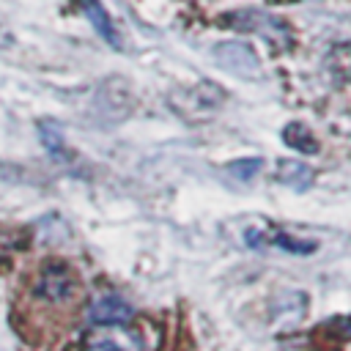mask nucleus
I'll use <instances>...</instances> for the list:
<instances>
[{"mask_svg": "<svg viewBox=\"0 0 351 351\" xmlns=\"http://www.w3.org/2000/svg\"><path fill=\"white\" fill-rule=\"evenodd\" d=\"M80 5H82V11H85V16L90 19L93 30H96L110 47L118 49V47H121V36H118V30H115V25H112L107 8H104L99 0H80Z\"/></svg>", "mask_w": 351, "mask_h": 351, "instance_id": "1a4fd4ad", "label": "nucleus"}, {"mask_svg": "<svg viewBox=\"0 0 351 351\" xmlns=\"http://www.w3.org/2000/svg\"><path fill=\"white\" fill-rule=\"evenodd\" d=\"M244 244L250 247H280V250H288V252H296V255H307L315 250V241H307V239H293L282 230H274V228H247L244 230Z\"/></svg>", "mask_w": 351, "mask_h": 351, "instance_id": "423d86ee", "label": "nucleus"}, {"mask_svg": "<svg viewBox=\"0 0 351 351\" xmlns=\"http://www.w3.org/2000/svg\"><path fill=\"white\" fill-rule=\"evenodd\" d=\"M261 167H263V159L252 156V159H239V162H230V165H228V173H230L233 178H239V181H250L255 173H261Z\"/></svg>", "mask_w": 351, "mask_h": 351, "instance_id": "f8f14e48", "label": "nucleus"}, {"mask_svg": "<svg viewBox=\"0 0 351 351\" xmlns=\"http://www.w3.org/2000/svg\"><path fill=\"white\" fill-rule=\"evenodd\" d=\"M219 25L233 27V30H241V33L263 36V38H266L269 44H274L277 49H288V47H291V41H293L291 27H288L282 19H277V16H271V14L261 11V8L228 11V14H222V16H219Z\"/></svg>", "mask_w": 351, "mask_h": 351, "instance_id": "f257e3e1", "label": "nucleus"}, {"mask_svg": "<svg viewBox=\"0 0 351 351\" xmlns=\"http://www.w3.org/2000/svg\"><path fill=\"white\" fill-rule=\"evenodd\" d=\"M313 178H315V170L299 159H280L277 162V181L291 186L293 192H304L313 184Z\"/></svg>", "mask_w": 351, "mask_h": 351, "instance_id": "6e6552de", "label": "nucleus"}, {"mask_svg": "<svg viewBox=\"0 0 351 351\" xmlns=\"http://www.w3.org/2000/svg\"><path fill=\"white\" fill-rule=\"evenodd\" d=\"M324 63H326L329 77H332L337 85L351 82V44H346V41L335 44V47L326 52Z\"/></svg>", "mask_w": 351, "mask_h": 351, "instance_id": "9b49d317", "label": "nucleus"}, {"mask_svg": "<svg viewBox=\"0 0 351 351\" xmlns=\"http://www.w3.org/2000/svg\"><path fill=\"white\" fill-rule=\"evenodd\" d=\"M225 90L211 82V80H200L195 85H186L181 90H176L170 96V104L178 115H184L186 121H206L211 115H217L225 104Z\"/></svg>", "mask_w": 351, "mask_h": 351, "instance_id": "f03ea898", "label": "nucleus"}, {"mask_svg": "<svg viewBox=\"0 0 351 351\" xmlns=\"http://www.w3.org/2000/svg\"><path fill=\"white\" fill-rule=\"evenodd\" d=\"M282 143H285L288 148L299 151V154H318V151H321V143H318V137L313 134V129H310L307 123H299V121L285 123V129H282Z\"/></svg>", "mask_w": 351, "mask_h": 351, "instance_id": "9d476101", "label": "nucleus"}, {"mask_svg": "<svg viewBox=\"0 0 351 351\" xmlns=\"http://www.w3.org/2000/svg\"><path fill=\"white\" fill-rule=\"evenodd\" d=\"M41 140H44V145L52 151V154H63V140H60V132H58V126H52V123H41Z\"/></svg>", "mask_w": 351, "mask_h": 351, "instance_id": "ddd939ff", "label": "nucleus"}, {"mask_svg": "<svg viewBox=\"0 0 351 351\" xmlns=\"http://www.w3.org/2000/svg\"><path fill=\"white\" fill-rule=\"evenodd\" d=\"M77 293H80V280L60 261H49L36 277V296L49 304H69Z\"/></svg>", "mask_w": 351, "mask_h": 351, "instance_id": "20e7f679", "label": "nucleus"}, {"mask_svg": "<svg viewBox=\"0 0 351 351\" xmlns=\"http://www.w3.org/2000/svg\"><path fill=\"white\" fill-rule=\"evenodd\" d=\"M211 58L217 60V66L222 71L241 77V80H258L263 74L261 58L247 41H222V44L211 47Z\"/></svg>", "mask_w": 351, "mask_h": 351, "instance_id": "39448f33", "label": "nucleus"}, {"mask_svg": "<svg viewBox=\"0 0 351 351\" xmlns=\"http://www.w3.org/2000/svg\"><path fill=\"white\" fill-rule=\"evenodd\" d=\"M82 351H154L137 326L93 324L82 340Z\"/></svg>", "mask_w": 351, "mask_h": 351, "instance_id": "7ed1b4c3", "label": "nucleus"}, {"mask_svg": "<svg viewBox=\"0 0 351 351\" xmlns=\"http://www.w3.org/2000/svg\"><path fill=\"white\" fill-rule=\"evenodd\" d=\"M88 318H90V324H129L132 321V307L121 296L104 293V296L90 302Z\"/></svg>", "mask_w": 351, "mask_h": 351, "instance_id": "0eeeda50", "label": "nucleus"}]
</instances>
